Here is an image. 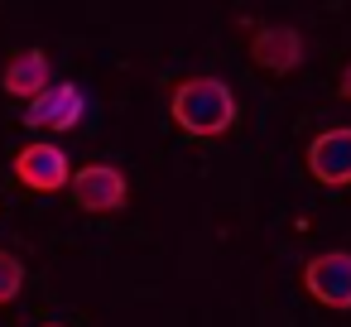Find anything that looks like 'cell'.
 <instances>
[{
  "mask_svg": "<svg viewBox=\"0 0 351 327\" xmlns=\"http://www.w3.org/2000/svg\"><path fill=\"white\" fill-rule=\"evenodd\" d=\"M125 197H130V183H125V173H121L116 164H82V169L73 173V202H77L82 212H92V217L121 212Z\"/></svg>",
  "mask_w": 351,
  "mask_h": 327,
  "instance_id": "cell-2",
  "label": "cell"
},
{
  "mask_svg": "<svg viewBox=\"0 0 351 327\" xmlns=\"http://www.w3.org/2000/svg\"><path fill=\"white\" fill-rule=\"evenodd\" d=\"M20 289H25V265H20V255L0 250V308L15 303V298H20Z\"/></svg>",
  "mask_w": 351,
  "mask_h": 327,
  "instance_id": "cell-9",
  "label": "cell"
},
{
  "mask_svg": "<svg viewBox=\"0 0 351 327\" xmlns=\"http://www.w3.org/2000/svg\"><path fill=\"white\" fill-rule=\"evenodd\" d=\"M49 327H63V322H49Z\"/></svg>",
  "mask_w": 351,
  "mask_h": 327,
  "instance_id": "cell-11",
  "label": "cell"
},
{
  "mask_svg": "<svg viewBox=\"0 0 351 327\" xmlns=\"http://www.w3.org/2000/svg\"><path fill=\"white\" fill-rule=\"evenodd\" d=\"M308 173L322 188H351V125L313 135V145H308Z\"/></svg>",
  "mask_w": 351,
  "mask_h": 327,
  "instance_id": "cell-5",
  "label": "cell"
},
{
  "mask_svg": "<svg viewBox=\"0 0 351 327\" xmlns=\"http://www.w3.org/2000/svg\"><path fill=\"white\" fill-rule=\"evenodd\" d=\"M250 58H255V68L284 77V73H293V68L303 63V39H298V29H289V25L255 29V39H250Z\"/></svg>",
  "mask_w": 351,
  "mask_h": 327,
  "instance_id": "cell-6",
  "label": "cell"
},
{
  "mask_svg": "<svg viewBox=\"0 0 351 327\" xmlns=\"http://www.w3.org/2000/svg\"><path fill=\"white\" fill-rule=\"evenodd\" d=\"M49 77H53L49 58H44L39 49H25V53H15V58L5 63V73H0V87H5L10 97H20V101H34V97L49 92Z\"/></svg>",
  "mask_w": 351,
  "mask_h": 327,
  "instance_id": "cell-8",
  "label": "cell"
},
{
  "mask_svg": "<svg viewBox=\"0 0 351 327\" xmlns=\"http://www.w3.org/2000/svg\"><path fill=\"white\" fill-rule=\"evenodd\" d=\"M337 97H341V101H351V68L341 73V82H337Z\"/></svg>",
  "mask_w": 351,
  "mask_h": 327,
  "instance_id": "cell-10",
  "label": "cell"
},
{
  "mask_svg": "<svg viewBox=\"0 0 351 327\" xmlns=\"http://www.w3.org/2000/svg\"><path fill=\"white\" fill-rule=\"evenodd\" d=\"M169 116L193 140H221L236 125V97L221 77H188L169 97Z\"/></svg>",
  "mask_w": 351,
  "mask_h": 327,
  "instance_id": "cell-1",
  "label": "cell"
},
{
  "mask_svg": "<svg viewBox=\"0 0 351 327\" xmlns=\"http://www.w3.org/2000/svg\"><path fill=\"white\" fill-rule=\"evenodd\" d=\"M73 164H68V154L58 149V145H25L20 154H15V178L29 188V193H58V188H68L73 183Z\"/></svg>",
  "mask_w": 351,
  "mask_h": 327,
  "instance_id": "cell-4",
  "label": "cell"
},
{
  "mask_svg": "<svg viewBox=\"0 0 351 327\" xmlns=\"http://www.w3.org/2000/svg\"><path fill=\"white\" fill-rule=\"evenodd\" d=\"M303 289L322 303L346 313L351 308V250H322L303 265Z\"/></svg>",
  "mask_w": 351,
  "mask_h": 327,
  "instance_id": "cell-3",
  "label": "cell"
},
{
  "mask_svg": "<svg viewBox=\"0 0 351 327\" xmlns=\"http://www.w3.org/2000/svg\"><path fill=\"white\" fill-rule=\"evenodd\" d=\"M82 121V92L73 87V82H63V87H49L44 97H34L29 106H25V125L29 130H73Z\"/></svg>",
  "mask_w": 351,
  "mask_h": 327,
  "instance_id": "cell-7",
  "label": "cell"
}]
</instances>
